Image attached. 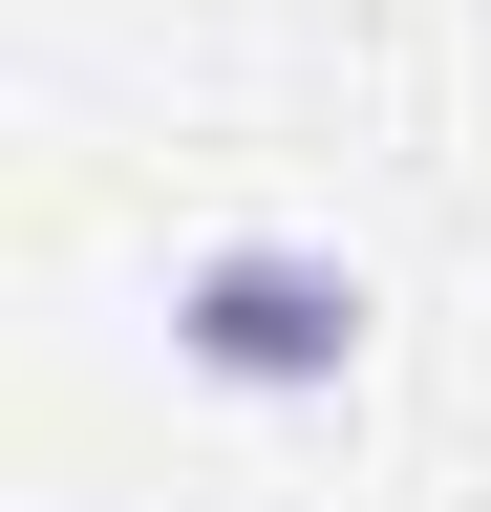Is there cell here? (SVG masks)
I'll list each match as a JSON object with an SVG mask.
<instances>
[{"mask_svg":"<svg viewBox=\"0 0 491 512\" xmlns=\"http://www.w3.org/2000/svg\"><path fill=\"white\" fill-rule=\"evenodd\" d=\"M171 363L235 384V406H342L363 384V278L321 235H214V256H171Z\"/></svg>","mask_w":491,"mask_h":512,"instance_id":"obj_1","label":"cell"}]
</instances>
